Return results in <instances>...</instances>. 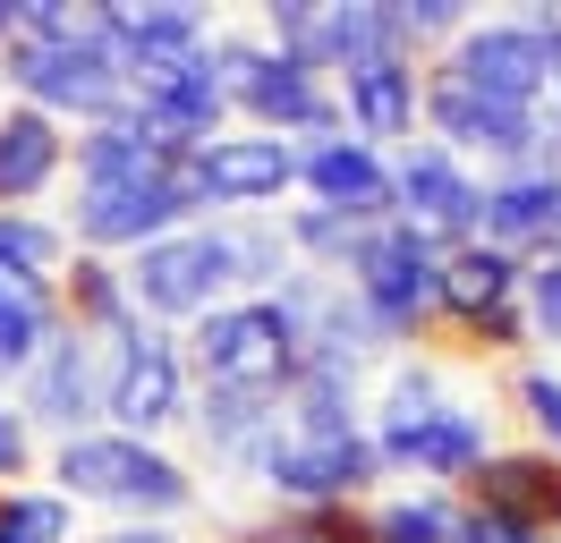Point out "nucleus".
<instances>
[{"mask_svg":"<svg viewBox=\"0 0 561 543\" xmlns=\"http://www.w3.org/2000/svg\"><path fill=\"white\" fill-rule=\"evenodd\" d=\"M553 34L561 9H511V18H468L443 68H451L468 94L511 102V111H545V85H553Z\"/></svg>","mask_w":561,"mask_h":543,"instance_id":"f8f14e48","label":"nucleus"},{"mask_svg":"<svg viewBox=\"0 0 561 543\" xmlns=\"http://www.w3.org/2000/svg\"><path fill=\"white\" fill-rule=\"evenodd\" d=\"M9 400L26 407V425L43 434V450H51V441L94 434V425H103V339H85V332L60 323L51 348L18 373V391H9Z\"/></svg>","mask_w":561,"mask_h":543,"instance_id":"2eb2a0df","label":"nucleus"},{"mask_svg":"<svg viewBox=\"0 0 561 543\" xmlns=\"http://www.w3.org/2000/svg\"><path fill=\"white\" fill-rule=\"evenodd\" d=\"M51 332H60V280L0 272V391H18V373L51 348Z\"/></svg>","mask_w":561,"mask_h":543,"instance_id":"393cba45","label":"nucleus"},{"mask_svg":"<svg viewBox=\"0 0 561 543\" xmlns=\"http://www.w3.org/2000/svg\"><path fill=\"white\" fill-rule=\"evenodd\" d=\"M0 543H77V501L51 484H9L0 493Z\"/></svg>","mask_w":561,"mask_h":543,"instance_id":"c756f323","label":"nucleus"},{"mask_svg":"<svg viewBox=\"0 0 561 543\" xmlns=\"http://www.w3.org/2000/svg\"><path fill=\"white\" fill-rule=\"evenodd\" d=\"M451 543H553V535H536V527H519V518H493V509L459 501V535Z\"/></svg>","mask_w":561,"mask_h":543,"instance_id":"473e14b6","label":"nucleus"},{"mask_svg":"<svg viewBox=\"0 0 561 543\" xmlns=\"http://www.w3.org/2000/svg\"><path fill=\"white\" fill-rule=\"evenodd\" d=\"M298 204H323L341 221H400V178H391V153L366 145V136H316L298 145Z\"/></svg>","mask_w":561,"mask_h":543,"instance_id":"f3484780","label":"nucleus"},{"mask_svg":"<svg viewBox=\"0 0 561 543\" xmlns=\"http://www.w3.org/2000/svg\"><path fill=\"white\" fill-rule=\"evenodd\" d=\"M391 178H400V221L425 230L434 246H468L477 221H485V170H468L451 145L434 136H409L391 153Z\"/></svg>","mask_w":561,"mask_h":543,"instance_id":"dca6fc26","label":"nucleus"},{"mask_svg":"<svg viewBox=\"0 0 561 543\" xmlns=\"http://www.w3.org/2000/svg\"><path fill=\"white\" fill-rule=\"evenodd\" d=\"M332 94H341V128L366 136V145H383V153H400L409 136H425V68L400 60V51L332 77Z\"/></svg>","mask_w":561,"mask_h":543,"instance_id":"aec40b11","label":"nucleus"},{"mask_svg":"<svg viewBox=\"0 0 561 543\" xmlns=\"http://www.w3.org/2000/svg\"><path fill=\"white\" fill-rule=\"evenodd\" d=\"M128 298L145 323L162 332H196L213 305L247 298V264H239V221H187V230L153 238L145 255H128Z\"/></svg>","mask_w":561,"mask_h":543,"instance_id":"39448f33","label":"nucleus"},{"mask_svg":"<svg viewBox=\"0 0 561 543\" xmlns=\"http://www.w3.org/2000/svg\"><path fill=\"white\" fill-rule=\"evenodd\" d=\"M35 467H43V434L26 425V407L0 391V493L9 484H35Z\"/></svg>","mask_w":561,"mask_h":543,"instance_id":"2f4dec72","label":"nucleus"},{"mask_svg":"<svg viewBox=\"0 0 561 543\" xmlns=\"http://www.w3.org/2000/svg\"><path fill=\"white\" fill-rule=\"evenodd\" d=\"M85 543H187L179 527H103V535H85Z\"/></svg>","mask_w":561,"mask_h":543,"instance_id":"72a5a7b5","label":"nucleus"},{"mask_svg":"<svg viewBox=\"0 0 561 543\" xmlns=\"http://www.w3.org/2000/svg\"><path fill=\"white\" fill-rule=\"evenodd\" d=\"M187 162H196V187H205L213 221H239V212H264V204H298V145L289 136L221 128Z\"/></svg>","mask_w":561,"mask_h":543,"instance_id":"4468645a","label":"nucleus"},{"mask_svg":"<svg viewBox=\"0 0 561 543\" xmlns=\"http://www.w3.org/2000/svg\"><path fill=\"white\" fill-rule=\"evenodd\" d=\"M264 509H366L391 493V467L375 450V425H289L264 441V459L247 467Z\"/></svg>","mask_w":561,"mask_h":543,"instance_id":"7ed1b4c3","label":"nucleus"},{"mask_svg":"<svg viewBox=\"0 0 561 543\" xmlns=\"http://www.w3.org/2000/svg\"><path fill=\"white\" fill-rule=\"evenodd\" d=\"M519 305H527V348H536L545 366H561V255H536V264H527Z\"/></svg>","mask_w":561,"mask_h":543,"instance_id":"7c9ffc66","label":"nucleus"},{"mask_svg":"<svg viewBox=\"0 0 561 543\" xmlns=\"http://www.w3.org/2000/svg\"><path fill=\"white\" fill-rule=\"evenodd\" d=\"M553 221H561V170H502V178H485V221H477L485 246L536 264L553 246Z\"/></svg>","mask_w":561,"mask_h":543,"instance_id":"5701e85b","label":"nucleus"},{"mask_svg":"<svg viewBox=\"0 0 561 543\" xmlns=\"http://www.w3.org/2000/svg\"><path fill=\"white\" fill-rule=\"evenodd\" d=\"M459 535V493L443 484H391L366 501V543H451Z\"/></svg>","mask_w":561,"mask_h":543,"instance_id":"a878e982","label":"nucleus"},{"mask_svg":"<svg viewBox=\"0 0 561 543\" xmlns=\"http://www.w3.org/2000/svg\"><path fill=\"white\" fill-rule=\"evenodd\" d=\"M69 230H60V212H0V272H18V280H60L69 272Z\"/></svg>","mask_w":561,"mask_h":543,"instance_id":"bb28decb","label":"nucleus"},{"mask_svg":"<svg viewBox=\"0 0 561 543\" xmlns=\"http://www.w3.org/2000/svg\"><path fill=\"white\" fill-rule=\"evenodd\" d=\"M341 280L366 298V314H375L400 348H443V246L425 230L375 221Z\"/></svg>","mask_w":561,"mask_h":543,"instance_id":"6e6552de","label":"nucleus"},{"mask_svg":"<svg viewBox=\"0 0 561 543\" xmlns=\"http://www.w3.org/2000/svg\"><path fill=\"white\" fill-rule=\"evenodd\" d=\"M196 407V373H187V339L162 323H137L128 339L103 348V425L137 441H171L187 434Z\"/></svg>","mask_w":561,"mask_h":543,"instance_id":"9d476101","label":"nucleus"},{"mask_svg":"<svg viewBox=\"0 0 561 543\" xmlns=\"http://www.w3.org/2000/svg\"><path fill=\"white\" fill-rule=\"evenodd\" d=\"M69 145L77 136L35 111V102H9L0 111V212H43V204L69 187Z\"/></svg>","mask_w":561,"mask_h":543,"instance_id":"412c9836","label":"nucleus"},{"mask_svg":"<svg viewBox=\"0 0 561 543\" xmlns=\"http://www.w3.org/2000/svg\"><path fill=\"white\" fill-rule=\"evenodd\" d=\"M545 255H561V221H553V246H545Z\"/></svg>","mask_w":561,"mask_h":543,"instance_id":"c9c22d12","label":"nucleus"},{"mask_svg":"<svg viewBox=\"0 0 561 543\" xmlns=\"http://www.w3.org/2000/svg\"><path fill=\"white\" fill-rule=\"evenodd\" d=\"M230 543H366V509H255Z\"/></svg>","mask_w":561,"mask_h":543,"instance_id":"cd10ccee","label":"nucleus"},{"mask_svg":"<svg viewBox=\"0 0 561 543\" xmlns=\"http://www.w3.org/2000/svg\"><path fill=\"white\" fill-rule=\"evenodd\" d=\"M545 111L561 119V34H553V85H545Z\"/></svg>","mask_w":561,"mask_h":543,"instance_id":"f704fd0d","label":"nucleus"},{"mask_svg":"<svg viewBox=\"0 0 561 543\" xmlns=\"http://www.w3.org/2000/svg\"><path fill=\"white\" fill-rule=\"evenodd\" d=\"M375 425V450H383L391 484H443L459 493L468 475L502 450V416L485 400H443V407H417V416H366Z\"/></svg>","mask_w":561,"mask_h":543,"instance_id":"9b49d317","label":"nucleus"},{"mask_svg":"<svg viewBox=\"0 0 561 543\" xmlns=\"http://www.w3.org/2000/svg\"><path fill=\"white\" fill-rule=\"evenodd\" d=\"M280 416H289V400H273V391H205V382H196V407H187L196 475L247 484V467L264 459V441L280 434Z\"/></svg>","mask_w":561,"mask_h":543,"instance_id":"a211bd4d","label":"nucleus"},{"mask_svg":"<svg viewBox=\"0 0 561 543\" xmlns=\"http://www.w3.org/2000/svg\"><path fill=\"white\" fill-rule=\"evenodd\" d=\"M43 475H51L60 501L103 509L111 527H179V518L205 509L196 459H179L171 441L111 434V425H94V434H77V441H51V450H43Z\"/></svg>","mask_w":561,"mask_h":543,"instance_id":"f03ea898","label":"nucleus"},{"mask_svg":"<svg viewBox=\"0 0 561 543\" xmlns=\"http://www.w3.org/2000/svg\"><path fill=\"white\" fill-rule=\"evenodd\" d=\"M213 77L230 94V119L264 136H289V145H316V136H341V94L332 77L280 60L255 26H213Z\"/></svg>","mask_w":561,"mask_h":543,"instance_id":"20e7f679","label":"nucleus"},{"mask_svg":"<svg viewBox=\"0 0 561 543\" xmlns=\"http://www.w3.org/2000/svg\"><path fill=\"white\" fill-rule=\"evenodd\" d=\"M60 323L85 339H128L145 323L137 298H128V272L111 264V255H69V272H60Z\"/></svg>","mask_w":561,"mask_h":543,"instance_id":"b1692460","label":"nucleus"},{"mask_svg":"<svg viewBox=\"0 0 561 543\" xmlns=\"http://www.w3.org/2000/svg\"><path fill=\"white\" fill-rule=\"evenodd\" d=\"M213 26L221 18L187 9V0H103V43H111V60L128 68V94H137V77H153V68L196 60L213 43Z\"/></svg>","mask_w":561,"mask_h":543,"instance_id":"6ab92c4d","label":"nucleus"},{"mask_svg":"<svg viewBox=\"0 0 561 543\" xmlns=\"http://www.w3.org/2000/svg\"><path fill=\"white\" fill-rule=\"evenodd\" d=\"M0 111H9V94H0Z\"/></svg>","mask_w":561,"mask_h":543,"instance_id":"e433bc0d","label":"nucleus"},{"mask_svg":"<svg viewBox=\"0 0 561 543\" xmlns=\"http://www.w3.org/2000/svg\"><path fill=\"white\" fill-rule=\"evenodd\" d=\"M255 34L273 43L280 60L316 68V77H350V68L383 60L391 26H383V0H273Z\"/></svg>","mask_w":561,"mask_h":543,"instance_id":"ddd939ff","label":"nucleus"},{"mask_svg":"<svg viewBox=\"0 0 561 543\" xmlns=\"http://www.w3.org/2000/svg\"><path fill=\"white\" fill-rule=\"evenodd\" d=\"M553 543H561V527H553Z\"/></svg>","mask_w":561,"mask_h":543,"instance_id":"4c0bfd02","label":"nucleus"},{"mask_svg":"<svg viewBox=\"0 0 561 543\" xmlns=\"http://www.w3.org/2000/svg\"><path fill=\"white\" fill-rule=\"evenodd\" d=\"M179 339H187V373L205 391H273V400H289V382L307 366V348H298V332H289V314L273 298L213 305L205 323Z\"/></svg>","mask_w":561,"mask_h":543,"instance_id":"1a4fd4ad","label":"nucleus"},{"mask_svg":"<svg viewBox=\"0 0 561 543\" xmlns=\"http://www.w3.org/2000/svg\"><path fill=\"white\" fill-rule=\"evenodd\" d=\"M459 501L493 509V518H519V527H536V535H553L561 527V459H545L536 441H502L485 467L459 484Z\"/></svg>","mask_w":561,"mask_h":543,"instance_id":"4be33fe9","label":"nucleus"},{"mask_svg":"<svg viewBox=\"0 0 561 543\" xmlns=\"http://www.w3.org/2000/svg\"><path fill=\"white\" fill-rule=\"evenodd\" d=\"M502 400L519 407L527 441H536L545 459H561V366H545V357H519V366H502Z\"/></svg>","mask_w":561,"mask_h":543,"instance_id":"c85d7f7f","label":"nucleus"},{"mask_svg":"<svg viewBox=\"0 0 561 543\" xmlns=\"http://www.w3.org/2000/svg\"><path fill=\"white\" fill-rule=\"evenodd\" d=\"M187 221H213L187 153H179V162H162V170H145V178L69 187V204H60V230H69V246H77V255H111V264L145 255L153 238L187 230Z\"/></svg>","mask_w":561,"mask_h":543,"instance_id":"423d86ee","label":"nucleus"},{"mask_svg":"<svg viewBox=\"0 0 561 543\" xmlns=\"http://www.w3.org/2000/svg\"><path fill=\"white\" fill-rule=\"evenodd\" d=\"M527 264L502 255L485 238L443 246V348L477 357V366H519L527 357Z\"/></svg>","mask_w":561,"mask_h":543,"instance_id":"0eeeda50","label":"nucleus"},{"mask_svg":"<svg viewBox=\"0 0 561 543\" xmlns=\"http://www.w3.org/2000/svg\"><path fill=\"white\" fill-rule=\"evenodd\" d=\"M0 94L51 111L60 128H94L128 111V68L111 60L103 43V0L77 9V0H18V34L0 51Z\"/></svg>","mask_w":561,"mask_h":543,"instance_id":"f257e3e1","label":"nucleus"}]
</instances>
